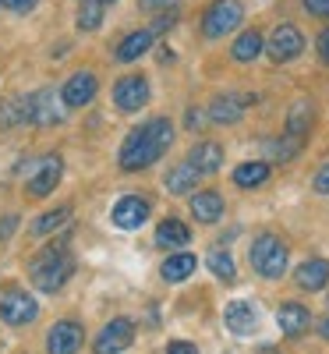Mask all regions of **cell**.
Segmentation results:
<instances>
[{
    "mask_svg": "<svg viewBox=\"0 0 329 354\" xmlns=\"http://www.w3.org/2000/svg\"><path fill=\"white\" fill-rule=\"evenodd\" d=\"M173 145V124L170 117H153L145 121L142 128H135L124 145H121V167L128 174H138V170H149L167 149Z\"/></svg>",
    "mask_w": 329,
    "mask_h": 354,
    "instance_id": "cell-1",
    "label": "cell"
},
{
    "mask_svg": "<svg viewBox=\"0 0 329 354\" xmlns=\"http://www.w3.org/2000/svg\"><path fill=\"white\" fill-rule=\"evenodd\" d=\"M28 273H32V283L43 290V294H57L68 277L75 273V259H71V248H68V238L46 245L32 262H28Z\"/></svg>",
    "mask_w": 329,
    "mask_h": 354,
    "instance_id": "cell-2",
    "label": "cell"
},
{
    "mask_svg": "<svg viewBox=\"0 0 329 354\" xmlns=\"http://www.w3.org/2000/svg\"><path fill=\"white\" fill-rule=\"evenodd\" d=\"M248 259H252V270L265 280H280L287 273V262H290L287 245L276 238V234H258V238L252 241Z\"/></svg>",
    "mask_w": 329,
    "mask_h": 354,
    "instance_id": "cell-3",
    "label": "cell"
},
{
    "mask_svg": "<svg viewBox=\"0 0 329 354\" xmlns=\"http://www.w3.org/2000/svg\"><path fill=\"white\" fill-rule=\"evenodd\" d=\"M25 110H28V124H39V128H53V124L68 121V103L57 88H36V93H28Z\"/></svg>",
    "mask_w": 329,
    "mask_h": 354,
    "instance_id": "cell-4",
    "label": "cell"
},
{
    "mask_svg": "<svg viewBox=\"0 0 329 354\" xmlns=\"http://www.w3.org/2000/svg\"><path fill=\"white\" fill-rule=\"evenodd\" d=\"M241 18H245L241 0H213L202 15V36L205 39H223L241 25Z\"/></svg>",
    "mask_w": 329,
    "mask_h": 354,
    "instance_id": "cell-5",
    "label": "cell"
},
{
    "mask_svg": "<svg viewBox=\"0 0 329 354\" xmlns=\"http://www.w3.org/2000/svg\"><path fill=\"white\" fill-rule=\"evenodd\" d=\"M301 50H305V36H301V28L290 25V21L276 25L273 32H269V39H265V53H269L273 64L294 61V57H301Z\"/></svg>",
    "mask_w": 329,
    "mask_h": 354,
    "instance_id": "cell-6",
    "label": "cell"
},
{
    "mask_svg": "<svg viewBox=\"0 0 329 354\" xmlns=\"http://www.w3.org/2000/svg\"><path fill=\"white\" fill-rule=\"evenodd\" d=\"M61 174H64V163L61 156H39L32 163V174H28V181H25V195L28 198H46L57 185H61Z\"/></svg>",
    "mask_w": 329,
    "mask_h": 354,
    "instance_id": "cell-7",
    "label": "cell"
},
{
    "mask_svg": "<svg viewBox=\"0 0 329 354\" xmlns=\"http://www.w3.org/2000/svg\"><path fill=\"white\" fill-rule=\"evenodd\" d=\"M36 315H39L36 298L28 290H21V287H11L4 298H0V319H4L8 326H28Z\"/></svg>",
    "mask_w": 329,
    "mask_h": 354,
    "instance_id": "cell-8",
    "label": "cell"
},
{
    "mask_svg": "<svg viewBox=\"0 0 329 354\" xmlns=\"http://www.w3.org/2000/svg\"><path fill=\"white\" fill-rule=\"evenodd\" d=\"M82 344H85V330H82V322H75V319L53 322L50 333H46V354H78Z\"/></svg>",
    "mask_w": 329,
    "mask_h": 354,
    "instance_id": "cell-9",
    "label": "cell"
},
{
    "mask_svg": "<svg viewBox=\"0 0 329 354\" xmlns=\"http://www.w3.org/2000/svg\"><path fill=\"white\" fill-rule=\"evenodd\" d=\"M149 209H153V202H149L145 195H124V198L113 202L110 220H113V227H121V230H138L149 220Z\"/></svg>",
    "mask_w": 329,
    "mask_h": 354,
    "instance_id": "cell-10",
    "label": "cell"
},
{
    "mask_svg": "<svg viewBox=\"0 0 329 354\" xmlns=\"http://www.w3.org/2000/svg\"><path fill=\"white\" fill-rule=\"evenodd\" d=\"M96 93H100V78H96L93 71H75V75L61 85V96H64L68 110H82V106H88V103L96 100Z\"/></svg>",
    "mask_w": 329,
    "mask_h": 354,
    "instance_id": "cell-11",
    "label": "cell"
},
{
    "mask_svg": "<svg viewBox=\"0 0 329 354\" xmlns=\"http://www.w3.org/2000/svg\"><path fill=\"white\" fill-rule=\"evenodd\" d=\"M113 103L117 110H124V113H135L149 103V78L142 75H124L121 82L113 85Z\"/></svg>",
    "mask_w": 329,
    "mask_h": 354,
    "instance_id": "cell-12",
    "label": "cell"
},
{
    "mask_svg": "<svg viewBox=\"0 0 329 354\" xmlns=\"http://www.w3.org/2000/svg\"><path fill=\"white\" fill-rule=\"evenodd\" d=\"M131 340H135V322L131 319H113V322H106V326L100 330L93 351L96 354H121V351L131 347Z\"/></svg>",
    "mask_w": 329,
    "mask_h": 354,
    "instance_id": "cell-13",
    "label": "cell"
},
{
    "mask_svg": "<svg viewBox=\"0 0 329 354\" xmlns=\"http://www.w3.org/2000/svg\"><path fill=\"white\" fill-rule=\"evenodd\" d=\"M255 96H241V93H220L213 96V103H209V121L213 124H237L245 117V106H252Z\"/></svg>",
    "mask_w": 329,
    "mask_h": 354,
    "instance_id": "cell-14",
    "label": "cell"
},
{
    "mask_svg": "<svg viewBox=\"0 0 329 354\" xmlns=\"http://www.w3.org/2000/svg\"><path fill=\"white\" fill-rule=\"evenodd\" d=\"M223 319H227V330L237 333V337H252L258 330V312L248 301H230L223 308Z\"/></svg>",
    "mask_w": 329,
    "mask_h": 354,
    "instance_id": "cell-15",
    "label": "cell"
},
{
    "mask_svg": "<svg viewBox=\"0 0 329 354\" xmlns=\"http://www.w3.org/2000/svg\"><path fill=\"white\" fill-rule=\"evenodd\" d=\"M276 322H280L283 337H301L312 326V312L301 301H283L280 312H276Z\"/></svg>",
    "mask_w": 329,
    "mask_h": 354,
    "instance_id": "cell-16",
    "label": "cell"
},
{
    "mask_svg": "<svg viewBox=\"0 0 329 354\" xmlns=\"http://www.w3.org/2000/svg\"><path fill=\"white\" fill-rule=\"evenodd\" d=\"M188 163L198 174H216L223 167V145L220 142H195L191 153H188Z\"/></svg>",
    "mask_w": 329,
    "mask_h": 354,
    "instance_id": "cell-17",
    "label": "cell"
},
{
    "mask_svg": "<svg viewBox=\"0 0 329 354\" xmlns=\"http://www.w3.org/2000/svg\"><path fill=\"white\" fill-rule=\"evenodd\" d=\"M294 280H297V287H301V290H322L329 283V262L326 259L301 262V266H297V273H294Z\"/></svg>",
    "mask_w": 329,
    "mask_h": 354,
    "instance_id": "cell-18",
    "label": "cell"
},
{
    "mask_svg": "<svg viewBox=\"0 0 329 354\" xmlns=\"http://www.w3.org/2000/svg\"><path fill=\"white\" fill-rule=\"evenodd\" d=\"M312 124H315V103H312V100H297V103L287 110V135L308 138Z\"/></svg>",
    "mask_w": 329,
    "mask_h": 354,
    "instance_id": "cell-19",
    "label": "cell"
},
{
    "mask_svg": "<svg viewBox=\"0 0 329 354\" xmlns=\"http://www.w3.org/2000/svg\"><path fill=\"white\" fill-rule=\"evenodd\" d=\"M198 177H202V174H198L191 163H177V167H170V174L163 177V185H167L170 195H195Z\"/></svg>",
    "mask_w": 329,
    "mask_h": 354,
    "instance_id": "cell-20",
    "label": "cell"
},
{
    "mask_svg": "<svg viewBox=\"0 0 329 354\" xmlns=\"http://www.w3.org/2000/svg\"><path fill=\"white\" fill-rule=\"evenodd\" d=\"M191 216L198 223H216L223 216V198L220 192H195L191 195Z\"/></svg>",
    "mask_w": 329,
    "mask_h": 354,
    "instance_id": "cell-21",
    "label": "cell"
},
{
    "mask_svg": "<svg viewBox=\"0 0 329 354\" xmlns=\"http://www.w3.org/2000/svg\"><path fill=\"white\" fill-rule=\"evenodd\" d=\"M265 181H269V163L265 160H248V163H237L234 167V185L237 188L252 192V188H262Z\"/></svg>",
    "mask_w": 329,
    "mask_h": 354,
    "instance_id": "cell-22",
    "label": "cell"
},
{
    "mask_svg": "<svg viewBox=\"0 0 329 354\" xmlns=\"http://www.w3.org/2000/svg\"><path fill=\"white\" fill-rule=\"evenodd\" d=\"M156 43V28H138V32H131V36H124V43L117 46V61H124V64H131V61H138V57Z\"/></svg>",
    "mask_w": 329,
    "mask_h": 354,
    "instance_id": "cell-23",
    "label": "cell"
},
{
    "mask_svg": "<svg viewBox=\"0 0 329 354\" xmlns=\"http://www.w3.org/2000/svg\"><path fill=\"white\" fill-rule=\"evenodd\" d=\"M198 270V259L191 255V252H170V259L163 262V280L167 283H181V280H188L191 273Z\"/></svg>",
    "mask_w": 329,
    "mask_h": 354,
    "instance_id": "cell-24",
    "label": "cell"
},
{
    "mask_svg": "<svg viewBox=\"0 0 329 354\" xmlns=\"http://www.w3.org/2000/svg\"><path fill=\"white\" fill-rule=\"evenodd\" d=\"M188 241H191V230H188V223H181L177 216H170V220H163L156 227V245L160 248H185Z\"/></svg>",
    "mask_w": 329,
    "mask_h": 354,
    "instance_id": "cell-25",
    "label": "cell"
},
{
    "mask_svg": "<svg viewBox=\"0 0 329 354\" xmlns=\"http://www.w3.org/2000/svg\"><path fill=\"white\" fill-rule=\"evenodd\" d=\"M262 149H265V156L269 160H273V163H290L297 153H301L305 149V138H294V135H280V138H269L265 145H262Z\"/></svg>",
    "mask_w": 329,
    "mask_h": 354,
    "instance_id": "cell-26",
    "label": "cell"
},
{
    "mask_svg": "<svg viewBox=\"0 0 329 354\" xmlns=\"http://www.w3.org/2000/svg\"><path fill=\"white\" fill-rule=\"evenodd\" d=\"M262 46H265V43H262V32H258V28H248V32H241V36L234 39L230 57H234L237 64H252L255 57L262 53Z\"/></svg>",
    "mask_w": 329,
    "mask_h": 354,
    "instance_id": "cell-27",
    "label": "cell"
},
{
    "mask_svg": "<svg viewBox=\"0 0 329 354\" xmlns=\"http://www.w3.org/2000/svg\"><path fill=\"white\" fill-rule=\"evenodd\" d=\"M68 216H71V205H57V209L43 213V216L32 223V234H36V238H50V234H57V230L68 223Z\"/></svg>",
    "mask_w": 329,
    "mask_h": 354,
    "instance_id": "cell-28",
    "label": "cell"
},
{
    "mask_svg": "<svg viewBox=\"0 0 329 354\" xmlns=\"http://www.w3.org/2000/svg\"><path fill=\"white\" fill-rule=\"evenodd\" d=\"M75 25H78V32H96L103 25V0H82V11H78Z\"/></svg>",
    "mask_w": 329,
    "mask_h": 354,
    "instance_id": "cell-29",
    "label": "cell"
},
{
    "mask_svg": "<svg viewBox=\"0 0 329 354\" xmlns=\"http://www.w3.org/2000/svg\"><path fill=\"white\" fill-rule=\"evenodd\" d=\"M15 124H28L25 96H11V100L0 103V128H15Z\"/></svg>",
    "mask_w": 329,
    "mask_h": 354,
    "instance_id": "cell-30",
    "label": "cell"
},
{
    "mask_svg": "<svg viewBox=\"0 0 329 354\" xmlns=\"http://www.w3.org/2000/svg\"><path fill=\"white\" fill-rule=\"evenodd\" d=\"M205 266L213 270L223 283H234V277H237V270H234V259H230V252H223V248H213L205 255Z\"/></svg>",
    "mask_w": 329,
    "mask_h": 354,
    "instance_id": "cell-31",
    "label": "cell"
},
{
    "mask_svg": "<svg viewBox=\"0 0 329 354\" xmlns=\"http://www.w3.org/2000/svg\"><path fill=\"white\" fill-rule=\"evenodd\" d=\"M312 185H315V192H319V195H329V163L315 170V177H312Z\"/></svg>",
    "mask_w": 329,
    "mask_h": 354,
    "instance_id": "cell-32",
    "label": "cell"
},
{
    "mask_svg": "<svg viewBox=\"0 0 329 354\" xmlns=\"http://www.w3.org/2000/svg\"><path fill=\"white\" fill-rule=\"evenodd\" d=\"M305 11L315 18H329V0H305Z\"/></svg>",
    "mask_w": 329,
    "mask_h": 354,
    "instance_id": "cell-33",
    "label": "cell"
},
{
    "mask_svg": "<svg viewBox=\"0 0 329 354\" xmlns=\"http://www.w3.org/2000/svg\"><path fill=\"white\" fill-rule=\"evenodd\" d=\"M315 50H319V61L329 68V28H322V32H319V43H315Z\"/></svg>",
    "mask_w": 329,
    "mask_h": 354,
    "instance_id": "cell-34",
    "label": "cell"
},
{
    "mask_svg": "<svg viewBox=\"0 0 329 354\" xmlns=\"http://www.w3.org/2000/svg\"><path fill=\"white\" fill-rule=\"evenodd\" d=\"M142 8H149V11H170V8H177L181 0H138Z\"/></svg>",
    "mask_w": 329,
    "mask_h": 354,
    "instance_id": "cell-35",
    "label": "cell"
},
{
    "mask_svg": "<svg viewBox=\"0 0 329 354\" xmlns=\"http://www.w3.org/2000/svg\"><path fill=\"white\" fill-rule=\"evenodd\" d=\"M4 8H11V11H18V15H25V11H32L36 8V0H0Z\"/></svg>",
    "mask_w": 329,
    "mask_h": 354,
    "instance_id": "cell-36",
    "label": "cell"
},
{
    "mask_svg": "<svg viewBox=\"0 0 329 354\" xmlns=\"http://www.w3.org/2000/svg\"><path fill=\"white\" fill-rule=\"evenodd\" d=\"M15 230H18V216H4L0 220V241H8Z\"/></svg>",
    "mask_w": 329,
    "mask_h": 354,
    "instance_id": "cell-37",
    "label": "cell"
},
{
    "mask_svg": "<svg viewBox=\"0 0 329 354\" xmlns=\"http://www.w3.org/2000/svg\"><path fill=\"white\" fill-rule=\"evenodd\" d=\"M167 354H198V351H195V344H188V340H170Z\"/></svg>",
    "mask_w": 329,
    "mask_h": 354,
    "instance_id": "cell-38",
    "label": "cell"
},
{
    "mask_svg": "<svg viewBox=\"0 0 329 354\" xmlns=\"http://www.w3.org/2000/svg\"><path fill=\"white\" fill-rule=\"evenodd\" d=\"M202 117H205V113H202V110H188V128H191V131H195V128H202V124H205V121H202Z\"/></svg>",
    "mask_w": 329,
    "mask_h": 354,
    "instance_id": "cell-39",
    "label": "cell"
},
{
    "mask_svg": "<svg viewBox=\"0 0 329 354\" xmlns=\"http://www.w3.org/2000/svg\"><path fill=\"white\" fill-rule=\"evenodd\" d=\"M319 333H322V337H326V340H329V315H326V319H322V322H319Z\"/></svg>",
    "mask_w": 329,
    "mask_h": 354,
    "instance_id": "cell-40",
    "label": "cell"
},
{
    "mask_svg": "<svg viewBox=\"0 0 329 354\" xmlns=\"http://www.w3.org/2000/svg\"><path fill=\"white\" fill-rule=\"evenodd\" d=\"M106 4H117V0H103V8H106Z\"/></svg>",
    "mask_w": 329,
    "mask_h": 354,
    "instance_id": "cell-41",
    "label": "cell"
}]
</instances>
